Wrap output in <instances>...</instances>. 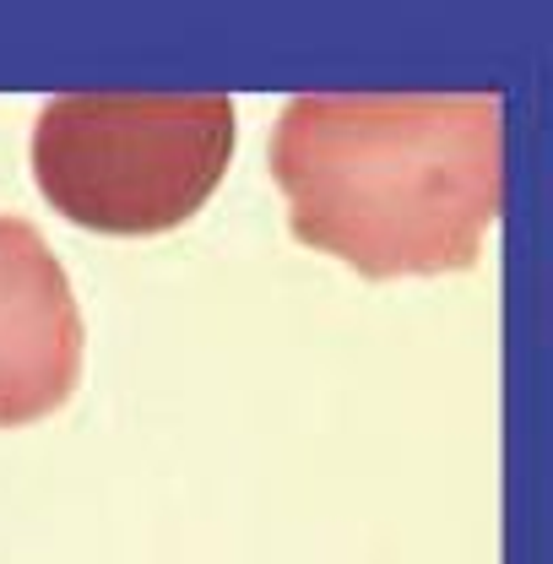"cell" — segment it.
<instances>
[{
  "label": "cell",
  "mask_w": 553,
  "mask_h": 564,
  "mask_svg": "<svg viewBox=\"0 0 553 564\" xmlns=\"http://www.w3.org/2000/svg\"><path fill=\"white\" fill-rule=\"evenodd\" d=\"M505 98L484 93H293L272 174L293 239L364 278L462 272L505 191Z\"/></svg>",
  "instance_id": "obj_1"
},
{
  "label": "cell",
  "mask_w": 553,
  "mask_h": 564,
  "mask_svg": "<svg viewBox=\"0 0 553 564\" xmlns=\"http://www.w3.org/2000/svg\"><path fill=\"white\" fill-rule=\"evenodd\" d=\"M234 158L228 93H55L33 126L44 202L98 234H163Z\"/></svg>",
  "instance_id": "obj_2"
},
{
  "label": "cell",
  "mask_w": 553,
  "mask_h": 564,
  "mask_svg": "<svg viewBox=\"0 0 553 564\" xmlns=\"http://www.w3.org/2000/svg\"><path fill=\"white\" fill-rule=\"evenodd\" d=\"M82 375V310L28 217L0 212V429L55 413Z\"/></svg>",
  "instance_id": "obj_3"
}]
</instances>
